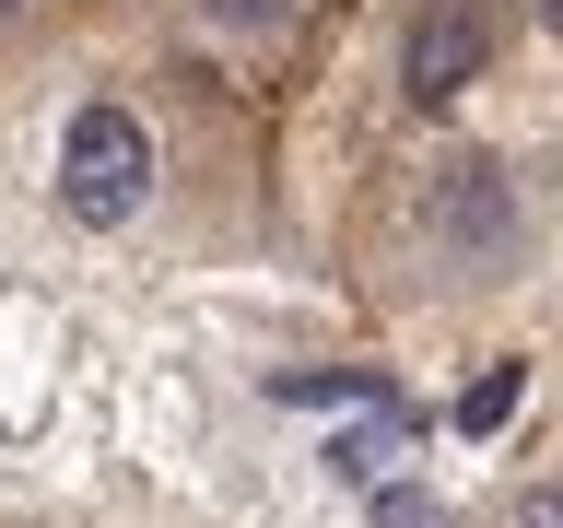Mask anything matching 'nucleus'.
<instances>
[{"label": "nucleus", "mask_w": 563, "mask_h": 528, "mask_svg": "<svg viewBox=\"0 0 563 528\" xmlns=\"http://www.w3.org/2000/svg\"><path fill=\"white\" fill-rule=\"evenodd\" d=\"M317 271L399 364L540 352L563 306V118H493L376 165L329 211Z\"/></svg>", "instance_id": "nucleus-2"}, {"label": "nucleus", "mask_w": 563, "mask_h": 528, "mask_svg": "<svg viewBox=\"0 0 563 528\" xmlns=\"http://www.w3.org/2000/svg\"><path fill=\"white\" fill-rule=\"evenodd\" d=\"M0 235L82 282H188L282 258V118L153 35L82 24L0 70Z\"/></svg>", "instance_id": "nucleus-1"}, {"label": "nucleus", "mask_w": 563, "mask_h": 528, "mask_svg": "<svg viewBox=\"0 0 563 528\" xmlns=\"http://www.w3.org/2000/svg\"><path fill=\"white\" fill-rule=\"evenodd\" d=\"M493 118H563V35L540 0H352L282 106V235L317 258L376 165Z\"/></svg>", "instance_id": "nucleus-3"}, {"label": "nucleus", "mask_w": 563, "mask_h": 528, "mask_svg": "<svg viewBox=\"0 0 563 528\" xmlns=\"http://www.w3.org/2000/svg\"><path fill=\"white\" fill-rule=\"evenodd\" d=\"M82 12H95V0H0V70H24L35 47H59Z\"/></svg>", "instance_id": "nucleus-6"}, {"label": "nucleus", "mask_w": 563, "mask_h": 528, "mask_svg": "<svg viewBox=\"0 0 563 528\" xmlns=\"http://www.w3.org/2000/svg\"><path fill=\"white\" fill-rule=\"evenodd\" d=\"M540 364H552V387H563V306H552V341H540Z\"/></svg>", "instance_id": "nucleus-7"}, {"label": "nucleus", "mask_w": 563, "mask_h": 528, "mask_svg": "<svg viewBox=\"0 0 563 528\" xmlns=\"http://www.w3.org/2000/svg\"><path fill=\"white\" fill-rule=\"evenodd\" d=\"M457 528H563V399L505 447V470L482 482V505H470Z\"/></svg>", "instance_id": "nucleus-5"}, {"label": "nucleus", "mask_w": 563, "mask_h": 528, "mask_svg": "<svg viewBox=\"0 0 563 528\" xmlns=\"http://www.w3.org/2000/svg\"><path fill=\"white\" fill-rule=\"evenodd\" d=\"M106 24H130V35H153L165 59H188L200 82H223V95H246V106H294L306 95V70H317V47L341 35V12L352 0H95Z\"/></svg>", "instance_id": "nucleus-4"}]
</instances>
